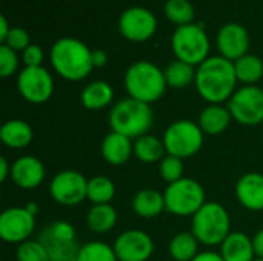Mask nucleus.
Listing matches in <instances>:
<instances>
[{
	"mask_svg": "<svg viewBox=\"0 0 263 261\" xmlns=\"http://www.w3.org/2000/svg\"><path fill=\"white\" fill-rule=\"evenodd\" d=\"M163 197L166 212L176 217H193L206 203L203 186L190 177L168 185Z\"/></svg>",
	"mask_w": 263,
	"mask_h": 261,
	"instance_id": "nucleus-6",
	"label": "nucleus"
},
{
	"mask_svg": "<svg viewBox=\"0 0 263 261\" xmlns=\"http://www.w3.org/2000/svg\"><path fill=\"white\" fill-rule=\"evenodd\" d=\"M128 97L153 105L160 100L168 88L165 72L156 63L140 60L133 63L123 77Z\"/></svg>",
	"mask_w": 263,
	"mask_h": 261,
	"instance_id": "nucleus-3",
	"label": "nucleus"
},
{
	"mask_svg": "<svg viewBox=\"0 0 263 261\" xmlns=\"http://www.w3.org/2000/svg\"><path fill=\"white\" fill-rule=\"evenodd\" d=\"M34 137L31 125L20 118L8 120L0 128V140L6 148L11 149H25Z\"/></svg>",
	"mask_w": 263,
	"mask_h": 261,
	"instance_id": "nucleus-22",
	"label": "nucleus"
},
{
	"mask_svg": "<svg viewBox=\"0 0 263 261\" xmlns=\"http://www.w3.org/2000/svg\"><path fill=\"white\" fill-rule=\"evenodd\" d=\"M196 71H197L196 66L176 58L163 69L168 88L183 89L190 86L191 83L196 82Z\"/></svg>",
	"mask_w": 263,
	"mask_h": 261,
	"instance_id": "nucleus-27",
	"label": "nucleus"
},
{
	"mask_svg": "<svg viewBox=\"0 0 263 261\" xmlns=\"http://www.w3.org/2000/svg\"><path fill=\"white\" fill-rule=\"evenodd\" d=\"M262 134H263V128H262Z\"/></svg>",
	"mask_w": 263,
	"mask_h": 261,
	"instance_id": "nucleus-45",
	"label": "nucleus"
},
{
	"mask_svg": "<svg viewBox=\"0 0 263 261\" xmlns=\"http://www.w3.org/2000/svg\"><path fill=\"white\" fill-rule=\"evenodd\" d=\"M254 261H263V260H260V258H256V260Z\"/></svg>",
	"mask_w": 263,
	"mask_h": 261,
	"instance_id": "nucleus-44",
	"label": "nucleus"
},
{
	"mask_svg": "<svg viewBox=\"0 0 263 261\" xmlns=\"http://www.w3.org/2000/svg\"><path fill=\"white\" fill-rule=\"evenodd\" d=\"M37 240L48 251V255H49V260L51 261H76L79 248H80L77 245V242L59 240L55 237H51L45 231L40 232V235H39Z\"/></svg>",
	"mask_w": 263,
	"mask_h": 261,
	"instance_id": "nucleus-26",
	"label": "nucleus"
},
{
	"mask_svg": "<svg viewBox=\"0 0 263 261\" xmlns=\"http://www.w3.org/2000/svg\"><path fill=\"white\" fill-rule=\"evenodd\" d=\"M86 225L94 234H106L117 225V211L109 205H92L86 214Z\"/></svg>",
	"mask_w": 263,
	"mask_h": 261,
	"instance_id": "nucleus-25",
	"label": "nucleus"
},
{
	"mask_svg": "<svg viewBox=\"0 0 263 261\" xmlns=\"http://www.w3.org/2000/svg\"><path fill=\"white\" fill-rule=\"evenodd\" d=\"M88 180L74 169L57 172L49 183V194L52 200L62 206H77L86 200Z\"/></svg>",
	"mask_w": 263,
	"mask_h": 261,
	"instance_id": "nucleus-11",
	"label": "nucleus"
},
{
	"mask_svg": "<svg viewBox=\"0 0 263 261\" xmlns=\"http://www.w3.org/2000/svg\"><path fill=\"white\" fill-rule=\"evenodd\" d=\"M35 231V215L25 206L8 208L0 215V238L9 245H22L31 240Z\"/></svg>",
	"mask_w": 263,
	"mask_h": 261,
	"instance_id": "nucleus-12",
	"label": "nucleus"
},
{
	"mask_svg": "<svg viewBox=\"0 0 263 261\" xmlns=\"http://www.w3.org/2000/svg\"><path fill=\"white\" fill-rule=\"evenodd\" d=\"M9 31H11V28L8 26V20L5 18V15H0V42H2V43H3L5 38L8 37Z\"/></svg>",
	"mask_w": 263,
	"mask_h": 261,
	"instance_id": "nucleus-42",
	"label": "nucleus"
},
{
	"mask_svg": "<svg viewBox=\"0 0 263 261\" xmlns=\"http://www.w3.org/2000/svg\"><path fill=\"white\" fill-rule=\"evenodd\" d=\"M237 80L243 86L256 85L263 77V60L254 54H247L234 62Z\"/></svg>",
	"mask_w": 263,
	"mask_h": 261,
	"instance_id": "nucleus-28",
	"label": "nucleus"
},
{
	"mask_svg": "<svg viewBox=\"0 0 263 261\" xmlns=\"http://www.w3.org/2000/svg\"><path fill=\"white\" fill-rule=\"evenodd\" d=\"M199 245L193 232H179L171 238L168 252L174 261H191L199 254Z\"/></svg>",
	"mask_w": 263,
	"mask_h": 261,
	"instance_id": "nucleus-29",
	"label": "nucleus"
},
{
	"mask_svg": "<svg viewBox=\"0 0 263 261\" xmlns=\"http://www.w3.org/2000/svg\"><path fill=\"white\" fill-rule=\"evenodd\" d=\"M17 261H51L48 251L39 240H28L17 246Z\"/></svg>",
	"mask_w": 263,
	"mask_h": 261,
	"instance_id": "nucleus-34",
	"label": "nucleus"
},
{
	"mask_svg": "<svg viewBox=\"0 0 263 261\" xmlns=\"http://www.w3.org/2000/svg\"><path fill=\"white\" fill-rule=\"evenodd\" d=\"M162 140L166 154L185 160L194 157L202 149L205 134L199 123L193 120H177L165 129Z\"/></svg>",
	"mask_w": 263,
	"mask_h": 261,
	"instance_id": "nucleus-8",
	"label": "nucleus"
},
{
	"mask_svg": "<svg viewBox=\"0 0 263 261\" xmlns=\"http://www.w3.org/2000/svg\"><path fill=\"white\" fill-rule=\"evenodd\" d=\"M219 254L222 255L223 261H254L257 258L253 238L239 231L231 232L225 238V242L220 245Z\"/></svg>",
	"mask_w": 263,
	"mask_h": 261,
	"instance_id": "nucleus-19",
	"label": "nucleus"
},
{
	"mask_svg": "<svg viewBox=\"0 0 263 261\" xmlns=\"http://www.w3.org/2000/svg\"><path fill=\"white\" fill-rule=\"evenodd\" d=\"M131 208L136 215L142 218H154L165 212V197L156 189L146 188L136 192L131 202Z\"/></svg>",
	"mask_w": 263,
	"mask_h": 261,
	"instance_id": "nucleus-23",
	"label": "nucleus"
},
{
	"mask_svg": "<svg viewBox=\"0 0 263 261\" xmlns=\"http://www.w3.org/2000/svg\"><path fill=\"white\" fill-rule=\"evenodd\" d=\"M114 100V89L105 80L88 83L80 92V103L88 111H100L108 108Z\"/></svg>",
	"mask_w": 263,
	"mask_h": 261,
	"instance_id": "nucleus-20",
	"label": "nucleus"
},
{
	"mask_svg": "<svg viewBox=\"0 0 263 261\" xmlns=\"http://www.w3.org/2000/svg\"><path fill=\"white\" fill-rule=\"evenodd\" d=\"M11 168H12V163L8 162L6 157H0V182H6L8 177H11Z\"/></svg>",
	"mask_w": 263,
	"mask_h": 261,
	"instance_id": "nucleus-41",
	"label": "nucleus"
},
{
	"mask_svg": "<svg viewBox=\"0 0 263 261\" xmlns=\"http://www.w3.org/2000/svg\"><path fill=\"white\" fill-rule=\"evenodd\" d=\"M111 131L119 132L131 140L146 135L153 128L154 115L151 105L134 100L131 97L119 100L108 115Z\"/></svg>",
	"mask_w": 263,
	"mask_h": 261,
	"instance_id": "nucleus-4",
	"label": "nucleus"
},
{
	"mask_svg": "<svg viewBox=\"0 0 263 261\" xmlns=\"http://www.w3.org/2000/svg\"><path fill=\"white\" fill-rule=\"evenodd\" d=\"M18 94L32 105L46 103L54 92V80L43 66H25L17 75Z\"/></svg>",
	"mask_w": 263,
	"mask_h": 261,
	"instance_id": "nucleus-10",
	"label": "nucleus"
},
{
	"mask_svg": "<svg viewBox=\"0 0 263 261\" xmlns=\"http://www.w3.org/2000/svg\"><path fill=\"white\" fill-rule=\"evenodd\" d=\"M18 68V57L17 52L6 45L0 46V77L8 78L11 77Z\"/></svg>",
	"mask_w": 263,
	"mask_h": 261,
	"instance_id": "nucleus-35",
	"label": "nucleus"
},
{
	"mask_svg": "<svg viewBox=\"0 0 263 261\" xmlns=\"http://www.w3.org/2000/svg\"><path fill=\"white\" fill-rule=\"evenodd\" d=\"M227 106L239 125H263V89L257 85L237 88Z\"/></svg>",
	"mask_w": 263,
	"mask_h": 261,
	"instance_id": "nucleus-9",
	"label": "nucleus"
},
{
	"mask_svg": "<svg viewBox=\"0 0 263 261\" xmlns=\"http://www.w3.org/2000/svg\"><path fill=\"white\" fill-rule=\"evenodd\" d=\"M165 155H166V149L163 140H160L159 137L146 134L134 140V157L140 163H146V165L160 163Z\"/></svg>",
	"mask_w": 263,
	"mask_h": 261,
	"instance_id": "nucleus-24",
	"label": "nucleus"
},
{
	"mask_svg": "<svg viewBox=\"0 0 263 261\" xmlns=\"http://www.w3.org/2000/svg\"><path fill=\"white\" fill-rule=\"evenodd\" d=\"M191 232L203 246H220L231 231V217L225 206L216 202H206L191 222Z\"/></svg>",
	"mask_w": 263,
	"mask_h": 261,
	"instance_id": "nucleus-5",
	"label": "nucleus"
},
{
	"mask_svg": "<svg viewBox=\"0 0 263 261\" xmlns=\"http://www.w3.org/2000/svg\"><path fill=\"white\" fill-rule=\"evenodd\" d=\"M165 15L170 22L177 26L194 23V6L190 0H166L165 3Z\"/></svg>",
	"mask_w": 263,
	"mask_h": 261,
	"instance_id": "nucleus-32",
	"label": "nucleus"
},
{
	"mask_svg": "<svg viewBox=\"0 0 263 261\" xmlns=\"http://www.w3.org/2000/svg\"><path fill=\"white\" fill-rule=\"evenodd\" d=\"M191 261H223V258H222V255L219 252L203 251V252H199Z\"/></svg>",
	"mask_w": 263,
	"mask_h": 261,
	"instance_id": "nucleus-39",
	"label": "nucleus"
},
{
	"mask_svg": "<svg viewBox=\"0 0 263 261\" xmlns=\"http://www.w3.org/2000/svg\"><path fill=\"white\" fill-rule=\"evenodd\" d=\"M49 60L54 71L65 80L80 82L94 69L92 51L79 38L62 37L49 52Z\"/></svg>",
	"mask_w": 263,
	"mask_h": 261,
	"instance_id": "nucleus-2",
	"label": "nucleus"
},
{
	"mask_svg": "<svg viewBox=\"0 0 263 261\" xmlns=\"http://www.w3.org/2000/svg\"><path fill=\"white\" fill-rule=\"evenodd\" d=\"M233 122V115L228 106L208 105L199 115V126L206 135H219L228 129Z\"/></svg>",
	"mask_w": 263,
	"mask_h": 261,
	"instance_id": "nucleus-21",
	"label": "nucleus"
},
{
	"mask_svg": "<svg viewBox=\"0 0 263 261\" xmlns=\"http://www.w3.org/2000/svg\"><path fill=\"white\" fill-rule=\"evenodd\" d=\"M112 248L119 261H148L154 252V242L145 231L128 229L116 238Z\"/></svg>",
	"mask_w": 263,
	"mask_h": 261,
	"instance_id": "nucleus-14",
	"label": "nucleus"
},
{
	"mask_svg": "<svg viewBox=\"0 0 263 261\" xmlns=\"http://www.w3.org/2000/svg\"><path fill=\"white\" fill-rule=\"evenodd\" d=\"M76 261H119L114 248L105 242H88L79 248Z\"/></svg>",
	"mask_w": 263,
	"mask_h": 261,
	"instance_id": "nucleus-31",
	"label": "nucleus"
},
{
	"mask_svg": "<svg viewBox=\"0 0 263 261\" xmlns=\"http://www.w3.org/2000/svg\"><path fill=\"white\" fill-rule=\"evenodd\" d=\"M173 52L177 60L199 66L210 57V38L203 23H190L177 26L171 38Z\"/></svg>",
	"mask_w": 263,
	"mask_h": 261,
	"instance_id": "nucleus-7",
	"label": "nucleus"
},
{
	"mask_svg": "<svg viewBox=\"0 0 263 261\" xmlns=\"http://www.w3.org/2000/svg\"><path fill=\"white\" fill-rule=\"evenodd\" d=\"M116 195V185L106 175H96L88 180L86 200L92 205H109Z\"/></svg>",
	"mask_w": 263,
	"mask_h": 261,
	"instance_id": "nucleus-30",
	"label": "nucleus"
},
{
	"mask_svg": "<svg viewBox=\"0 0 263 261\" xmlns=\"http://www.w3.org/2000/svg\"><path fill=\"white\" fill-rule=\"evenodd\" d=\"M2 45H6L8 48L14 49L15 52H17V51H22V52H23V51L31 45V43H29V34H28L26 29L18 28V26L11 28L8 37L5 38V42H3Z\"/></svg>",
	"mask_w": 263,
	"mask_h": 261,
	"instance_id": "nucleus-36",
	"label": "nucleus"
},
{
	"mask_svg": "<svg viewBox=\"0 0 263 261\" xmlns=\"http://www.w3.org/2000/svg\"><path fill=\"white\" fill-rule=\"evenodd\" d=\"M183 172H185V163L179 157L166 154L162 158V162L159 163V174H160L162 180L166 182L168 185L182 180Z\"/></svg>",
	"mask_w": 263,
	"mask_h": 261,
	"instance_id": "nucleus-33",
	"label": "nucleus"
},
{
	"mask_svg": "<svg viewBox=\"0 0 263 261\" xmlns=\"http://www.w3.org/2000/svg\"><path fill=\"white\" fill-rule=\"evenodd\" d=\"M45 166L34 155H22L12 162L11 180L12 183L25 191L39 188L45 180Z\"/></svg>",
	"mask_w": 263,
	"mask_h": 261,
	"instance_id": "nucleus-16",
	"label": "nucleus"
},
{
	"mask_svg": "<svg viewBox=\"0 0 263 261\" xmlns=\"http://www.w3.org/2000/svg\"><path fill=\"white\" fill-rule=\"evenodd\" d=\"M25 208H26L32 215H37V214H39V205H37V203H34V202L26 203V205H25Z\"/></svg>",
	"mask_w": 263,
	"mask_h": 261,
	"instance_id": "nucleus-43",
	"label": "nucleus"
},
{
	"mask_svg": "<svg viewBox=\"0 0 263 261\" xmlns=\"http://www.w3.org/2000/svg\"><path fill=\"white\" fill-rule=\"evenodd\" d=\"M43 57H45L43 49L39 45H29L22 54V60L25 66H42Z\"/></svg>",
	"mask_w": 263,
	"mask_h": 261,
	"instance_id": "nucleus-37",
	"label": "nucleus"
},
{
	"mask_svg": "<svg viewBox=\"0 0 263 261\" xmlns=\"http://www.w3.org/2000/svg\"><path fill=\"white\" fill-rule=\"evenodd\" d=\"M108 63V54L103 49L92 51V65L94 68H103Z\"/></svg>",
	"mask_w": 263,
	"mask_h": 261,
	"instance_id": "nucleus-38",
	"label": "nucleus"
},
{
	"mask_svg": "<svg viewBox=\"0 0 263 261\" xmlns=\"http://www.w3.org/2000/svg\"><path fill=\"white\" fill-rule=\"evenodd\" d=\"M103 160L111 166H122L134 155V140L111 131L106 134L100 145Z\"/></svg>",
	"mask_w": 263,
	"mask_h": 261,
	"instance_id": "nucleus-18",
	"label": "nucleus"
},
{
	"mask_svg": "<svg viewBox=\"0 0 263 261\" xmlns=\"http://www.w3.org/2000/svg\"><path fill=\"white\" fill-rule=\"evenodd\" d=\"M157 29L156 15L143 6H131L120 14L119 31L131 42H146Z\"/></svg>",
	"mask_w": 263,
	"mask_h": 261,
	"instance_id": "nucleus-13",
	"label": "nucleus"
},
{
	"mask_svg": "<svg viewBox=\"0 0 263 261\" xmlns=\"http://www.w3.org/2000/svg\"><path fill=\"white\" fill-rule=\"evenodd\" d=\"M216 45L222 57L236 62L248 54L250 34L247 28L239 23H227L219 29Z\"/></svg>",
	"mask_w": 263,
	"mask_h": 261,
	"instance_id": "nucleus-15",
	"label": "nucleus"
},
{
	"mask_svg": "<svg viewBox=\"0 0 263 261\" xmlns=\"http://www.w3.org/2000/svg\"><path fill=\"white\" fill-rule=\"evenodd\" d=\"M237 83L234 62L222 55L208 57L197 66L194 85L199 95L208 105H223L228 102L236 92Z\"/></svg>",
	"mask_w": 263,
	"mask_h": 261,
	"instance_id": "nucleus-1",
	"label": "nucleus"
},
{
	"mask_svg": "<svg viewBox=\"0 0 263 261\" xmlns=\"http://www.w3.org/2000/svg\"><path fill=\"white\" fill-rule=\"evenodd\" d=\"M253 246H254L256 257L263 260V229L256 232V235L253 237Z\"/></svg>",
	"mask_w": 263,
	"mask_h": 261,
	"instance_id": "nucleus-40",
	"label": "nucleus"
},
{
	"mask_svg": "<svg viewBox=\"0 0 263 261\" xmlns=\"http://www.w3.org/2000/svg\"><path fill=\"white\" fill-rule=\"evenodd\" d=\"M236 197L239 203L253 212L263 211V174H243L236 183Z\"/></svg>",
	"mask_w": 263,
	"mask_h": 261,
	"instance_id": "nucleus-17",
	"label": "nucleus"
}]
</instances>
